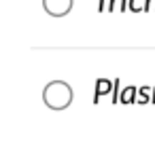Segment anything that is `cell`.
<instances>
[{
    "label": "cell",
    "mask_w": 155,
    "mask_h": 148,
    "mask_svg": "<svg viewBox=\"0 0 155 148\" xmlns=\"http://www.w3.org/2000/svg\"><path fill=\"white\" fill-rule=\"evenodd\" d=\"M123 11V9H127V0H110L108 2V11L110 13H115V11Z\"/></svg>",
    "instance_id": "cell-7"
},
{
    "label": "cell",
    "mask_w": 155,
    "mask_h": 148,
    "mask_svg": "<svg viewBox=\"0 0 155 148\" xmlns=\"http://www.w3.org/2000/svg\"><path fill=\"white\" fill-rule=\"evenodd\" d=\"M43 5H45V11L53 17H62L70 11L72 7V0H43Z\"/></svg>",
    "instance_id": "cell-2"
},
{
    "label": "cell",
    "mask_w": 155,
    "mask_h": 148,
    "mask_svg": "<svg viewBox=\"0 0 155 148\" xmlns=\"http://www.w3.org/2000/svg\"><path fill=\"white\" fill-rule=\"evenodd\" d=\"M151 11L155 13V0H147V11L144 13H151Z\"/></svg>",
    "instance_id": "cell-8"
},
{
    "label": "cell",
    "mask_w": 155,
    "mask_h": 148,
    "mask_svg": "<svg viewBox=\"0 0 155 148\" xmlns=\"http://www.w3.org/2000/svg\"><path fill=\"white\" fill-rule=\"evenodd\" d=\"M151 102H153V104H155V89H153V99H151Z\"/></svg>",
    "instance_id": "cell-10"
},
{
    "label": "cell",
    "mask_w": 155,
    "mask_h": 148,
    "mask_svg": "<svg viewBox=\"0 0 155 148\" xmlns=\"http://www.w3.org/2000/svg\"><path fill=\"white\" fill-rule=\"evenodd\" d=\"M127 9H130L132 13L147 11V0H127Z\"/></svg>",
    "instance_id": "cell-5"
},
{
    "label": "cell",
    "mask_w": 155,
    "mask_h": 148,
    "mask_svg": "<svg viewBox=\"0 0 155 148\" xmlns=\"http://www.w3.org/2000/svg\"><path fill=\"white\" fill-rule=\"evenodd\" d=\"M113 85H115V80H106V78H100V80H96V97H94V102L98 104V99H100L102 95H106V93H113Z\"/></svg>",
    "instance_id": "cell-3"
},
{
    "label": "cell",
    "mask_w": 155,
    "mask_h": 148,
    "mask_svg": "<svg viewBox=\"0 0 155 148\" xmlns=\"http://www.w3.org/2000/svg\"><path fill=\"white\" fill-rule=\"evenodd\" d=\"M136 97H138L136 87H125V89L119 93V102H121V104H134Z\"/></svg>",
    "instance_id": "cell-4"
},
{
    "label": "cell",
    "mask_w": 155,
    "mask_h": 148,
    "mask_svg": "<svg viewBox=\"0 0 155 148\" xmlns=\"http://www.w3.org/2000/svg\"><path fill=\"white\" fill-rule=\"evenodd\" d=\"M70 102H72V91H70V87H68L66 83L55 80V83H51V85L45 87V104H47L49 108L62 110V108H66Z\"/></svg>",
    "instance_id": "cell-1"
},
{
    "label": "cell",
    "mask_w": 155,
    "mask_h": 148,
    "mask_svg": "<svg viewBox=\"0 0 155 148\" xmlns=\"http://www.w3.org/2000/svg\"><path fill=\"white\" fill-rule=\"evenodd\" d=\"M98 9H100V13H102V9H104V0H100V5H98Z\"/></svg>",
    "instance_id": "cell-9"
},
{
    "label": "cell",
    "mask_w": 155,
    "mask_h": 148,
    "mask_svg": "<svg viewBox=\"0 0 155 148\" xmlns=\"http://www.w3.org/2000/svg\"><path fill=\"white\" fill-rule=\"evenodd\" d=\"M153 97H151V87H142L140 91H138V97H136V102L138 104H149Z\"/></svg>",
    "instance_id": "cell-6"
}]
</instances>
